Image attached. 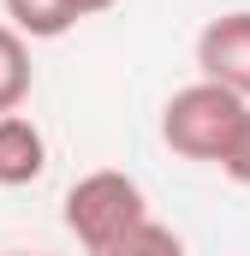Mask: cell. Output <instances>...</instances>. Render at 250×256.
I'll list each match as a JSON object with an SVG mask.
<instances>
[{
	"label": "cell",
	"mask_w": 250,
	"mask_h": 256,
	"mask_svg": "<svg viewBox=\"0 0 250 256\" xmlns=\"http://www.w3.org/2000/svg\"><path fill=\"white\" fill-rule=\"evenodd\" d=\"M137 220H149V196H143V185H137L131 173L102 167V173H84V179L66 191V226L78 232L84 250L114 244L125 226H137Z\"/></svg>",
	"instance_id": "obj_2"
},
{
	"label": "cell",
	"mask_w": 250,
	"mask_h": 256,
	"mask_svg": "<svg viewBox=\"0 0 250 256\" xmlns=\"http://www.w3.org/2000/svg\"><path fill=\"white\" fill-rule=\"evenodd\" d=\"M78 18H96V12H108V6H120V0H66Z\"/></svg>",
	"instance_id": "obj_9"
},
{
	"label": "cell",
	"mask_w": 250,
	"mask_h": 256,
	"mask_svg": "<svg viewBox=\"0 0 250 256\" xmlns=\"http://www.w3.org/2000/svg\"><path fill=\"white\" fill-rule=\"evenodd\" d=\"M30 84H36L30 42H24L12 24H0V114H18L24 96H30Z\"/></svg>",
	"instance_id": "obj_5"
},
{
	"label": "cell",
	"mask_w": 250,
	"mask_h": 256,
	"mask_svg": "<svg viewBox=\"0 0 250 256\" xmlns=\"http://www.w3.org/2000/svg\"><path fill=\"white\" fill-rule=\"evenodd\" d=\"M220 173L232 185H250V114H244V126H238V137H232V149L220 155Z\"/></svg>",
	"instance_id": "obj_8"
},
{
	"label": "cell",
	"mask_w": 250,
	"mask_h": 256,
	"mask_svg": "<svg viewBox=\"0 0 250 256\" xmlns=\"http://www.w3.org/2000/svg\"><path fill=\"white\" fill-rule=\"evenodd\" d=\"M6 256H48V250H6Z\"/></svg>",
	"instance_id": "obj_10"
},
{
	"label": "cell",
	"mask_w": 250,
	"mask_h": 256,
	"mask_svg": "<svg viewBox=\"0 0 250 256\" xmlns=\"http://www.w3.org/2000/svg\"><path fill=\"white\" fill-rule=\"evenodd\" d=\"M244 114H250V102H238L232 90L196 78V84H185V90L167 96V108H161V143H167L173 155H185V161L220 167V155L232 149Z\"/></svg>",
	"instance_id": "obj_1"
},
{
	"label": "cell",
	"mask_w": 250,
	"mask_h": 256,
	"mask_svg": "<svg viewBox=\"0 0 250 256\" xmlns=\"http://www.w3.org/2000/svg\"><path fill=\"white\" fill-rule=\"evenodd\" d=\"M48 167V137L30 114H0V185H36Z\"/></svg>",
	"instance_id": "obj_4"
},
{
	"label": "cell",
	"mask_w": 250,
	"mask_h": 256,
	"mask_svg": "<svg viewBox=\"0 0 250 256\" xmlns=\"http://www.w3.org/2000/svg\"><path fill=\"white\" fill-rule=\"evenodd\" d=\"M6 18H12V30L24 42H54V36H66L78 24V12L66 0H6Z\"/></svg>",
	"instance_id": "obj_6"
},
{
	"label": "cell",
	"mask_w": 250,
	"mask_h": 256,
	"mask_svg": "<svg viewBox=\"0 0 250 256\" xmlns=\"http://www.w3.org/2000/svg\"><path fill=\"white\" fill-rule=\"evenodd\" d=\"M196 72H202V84H220L238 102H250V12H220L202 24Z\"/></svg>",
	"instance_id": "obj_3"
},
{
	"label": "cell",
	"mask_w": 250,
	"mask_h": 256,
	"mask_svg": "<svg viewBox=\"0 0 250 256\" xmlns=\"http://www.w3.org/2000/svg\"><path fill=\"white\" fill-rule=\"evenodd\" d=\"M90 256H185V238H179L173 226H161V220L149 214V220L125 226L114 244H102V250H90Z\"/></svg>",
	"instance_id": "obj_7"
}]
</instances>
